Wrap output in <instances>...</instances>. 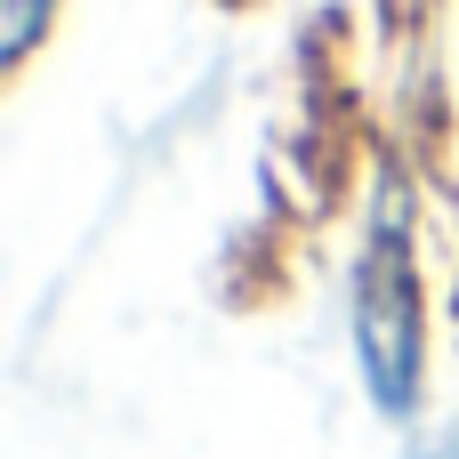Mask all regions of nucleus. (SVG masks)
<instances>
[{
	"label": "nucleus",
	"mask_w": 459,
	"mask_h": 459,
	"mask_svg": "<svg viewBox=\"0 0 459 459\" xmlns=\"http://www.w3.org/2000/svg\"><path fill=\"white\" fill-rule=\"evenodd\" d=\"M355 331H363V371H371L379 411H411V395H420V282H411L403 234H379V250L363 266Z\"/></svg>",
	"instance_id": "nucleus-1"
},
{
	"label": "nucleus",
	"mask_w": 459,
	"mask_h": 459,
	"mask_svg": "<svg viewBox=\"0 0 459 459\" xmlns=\"http://www.w3.org/2000/svg\"><path fill=\"white\" fill-rule=\"evenodd\" d=\"M420 459H459V452H452V444H436V452H420Z\"/></svg>",
	"instance_id": "nucleus-2"
}]
</instances>
